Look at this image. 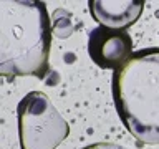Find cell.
Segmentation results:
<instances>
[{"label": "cell", "mask_w": 159, "mask_h": 149, "mask_svg": "<svg viewBox=\"0 0 159 149\" xmlns=\"http://www.w3.org/2000/svg\"><path fill=\"white\" fill-rule=\"evenodd\" d=\"M88 55L99 68L116 71L133 56V38L124 30L96 27L88 38Z\"/></svg>", "instance_id": "obj_4"}, {"label": "cell", "mask_w": 159, "mask_h": 149, "mask_svg": "<svg viewBox=\"0 0 159 149\" xmlns=\"http://www.w3.org/2000/svg\"><path fill=\"white\" fill-rule=\"evenodd\" d=\"M118 116L143 144H159V47L133 53L111 79Z\"/></svg>", "instance_id": "obj_2"}, {"label": "cell", "mask_w": 159, "mask_h": 149, "mask_svg": "<svg viewBox=\"0 0 159 149\" xmlns=\"http://www.w3.org/2000/svg\"><path fill=\"white\" fill-rule=\"evenodd\" d=\"M17 116L22 149H55L70 134L66 119L42 91L25 94L17 106Z\"/></svg>", "instance_id": "obj_3"}, {"label": "cell", "mask_w": 159, "mask_h": 149, "mask_svg": "<svg viewBox=\"0 0 159 149\" xmlns=\"http://www.w3.org/2000/svg\"><path fill=\"white\" fill-rule=\"evenodd\" d=\"M84 149H126V147H121V146H116V144H104V142H99V144H93V146H88Z\"/></svg>", "instance_id": "obj_6"}, {"label": "cell", "mask_w": 159, "mask_h": 149, "mask_svg": "<svg viewBox=\"0 0 159 149\" xmlns=\"http://www.w3.org/2000/svg\"><path fill=\"white\" fill-rule=\"evenodd\" d=\"M89 13L99 27L109 30H124L138 22L144 10L139 0H89Z\"/></svg>", "instance_id": "obj_5"}, {"label": "cell", "mask_w": 159, "mask_h": 149, "mask_svg": "<svg viewBox=\"0 0 159 149\" xmlns=\"http://www.w3.org/2000/svg\"><path fill=\"white\" fill-rule=\"evenodd\" d=\"M52 23L47 5L0 0V74L45 78L50 70Z\"/></svg>", "instance_id": "obj_1"}]
</instances>
